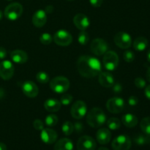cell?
<instances>
[{
    "mask_svg": "<svg viewBox=\"0 0 150 150\" xmlns=\"http://www.w3.org/2000/svg\"><path fill=\"white\" fill-rule=\"evenodd\" d=\"M114 43L122 49H127L132 45V38L128 33L125 32H119L114 38Z\"/></svg>",
    "mask_w": 150,
    "mask_h": 150,
    "instance_id": "9c48e42d",
    "label": "cell"
},
{
    "mask_svg": "<svg viewBox=\"0 0 150 150\" xmlns=\"http://www.w3.org/2000/svg\"><path fill=\"white\" fill-rule=\"evenodd\" d=\"M144 94H145V96L146 97V98L150 100V85L146 86V88H145Z\"/></svg>",
    "mask_w": 150,
    "mask_h": 150,
    "instance_id": "7bdbcfd3",
    "label": "cell"
},
{
    "mask_svg": "<svg viewBox=\"0 0 150 150\" xmlns=\"http://www.w3.org/2000/svg\"><path fill=\"white\" fill-rule=\"evenodd\" d=\"M53 39L55 43L59 46H68L73 41V37L67 30L60 29L54 34Z\"/></svg>",
    "mask_w": 150,
    "mask_h": 150,
    "instance_id": "52a82bcc",
    "label": "cell"
},
{
    "mask_svg": "<svg viewBox=\"0 0 150 150\" xmlns=\"http://www.w3.org/2000/svg\"><path fill=\"white\" fill-rule=\"evenodd\" d=\"M148 40L144 37H139L133 42V48L137 51H144L148 46Z\"/></svg>",
    "mask_w": 150,
    "mask_h": 150,
    "instance_id": "cb8c5ba5",
    "label": "cell"
},
{
    "mask_svg": "<svg viewBox=\"0 0 150 150\" xmlns=\"http://www.w3.org/2000/svg\"><path fill=\"white\" fill-rule=\"evenodd\" d=\"M33 127L37 130H42L44 128V122L40 120H35L33 122Z\"/></svg>",
    "mask_w": 150,
    "mask_h": 150,
    "instance_id": "d590c367",
    "label": "cell"
},
{
    "mask_svg": "<svg viewBox=\"0 0 150 150\" xmlns=\"http://www.w3.org/2000/svg\"><path fill=\"white\" fill-rule=\"evenodd\" d=\"M54 40L53 39V37L50 35L48 32H45V33H42V35L40 36V41L42 44L43 45H49L50 43L52 42V41Z\"/></svg>",
    "mask_w": 150,
    "mask_h": 150,
    "instance_id": "1f68e13d",
    "label": "cell"
},
{
    "mask_svg": "<svg viewBox=\"0 0 150 150\" xmlns=\"http://www.w3.org/2000/svg\"><path fill=\"white\" fill-rule=\"evenodd\" d=\"M70 81L64 76H57L50 81V88L55 93L62 94L70 88Z\"/></svg>",
    "mask_w": 150,
    "mask_h": 150,
    "instance_id": "3957f363",
    "label": "cell"
},
{
    "mask_svg": "<svg viewBox=\"0 0 150 150\" xmlns=\"http://www.w3.org/2000/svg\"><path fill=\"white\" fill-rule=\"evenodd\" d=\"M131 144V139L128 136L120 135L113 140L111 146L114 150H129Z\"/></svg>",
    "mask_w": 150,
    "mask_h": 150,
    "instance_id": "ba28073f",
    "label": "cell"
},
{
    "mask_svg": "<svg viewBox=\"0 0 150 150\" xmlns=\"http://www.w3.org/2000/svg\"><path fill=\"white\" fill-rule=\"evenodd\" d=\"M119 57L116 52L113 51H108L103 54V67L108 71H113L117 67L119 64Z\"/></svg>",
    "mask_w": 150,
    "mask_h": 150,
    "instance_id": "277c9868",
    "label": "cell"
},
{
    "mask_svg": "<svg viewBox=\"0 0 150 150\" xmlns=\"http://www.w3.org/2000/svg\"><path fill=\"white\" fill-rule=\"evenodd\" d=\"M73 96L71 95H70V94H64V95L62 96L60 103L63 105H68L73 102Z\"/></svg>",
    "mask_w": 150,
    "mask_h": 150,
    "instance_id": "836d02e7",
    "label": "cell"
},
{
    "mask_svg": "<svg viewBox=\"0 0 150 150\" xmlns=\"http://www.w3.org/2000/svg\"><path fill=\"white\" fill-rule=\"evenodd\" d=\"M98 150H109V149L106 147H100L99 149H98Z\"/></svg>",
    "mask_w": 150,
    "mask_h": 150,
    "instance_id": "c3c4849f",
    "label": "cell"
},
{
    "mask_svg": "<svg viewBox=\"0 0 150 150\" xmlns=\"http://www.w3.org/2000/svg\"><path fill=\"white\" fill-rule=\"evenodd\" d=\"M90 4L94 7H100L102 5L103 0H89Z\"/></svg>",
    "mask_w": 150,
    "mask_h": 150,
    "instance_id": "f35d334b",
    "label": "cell"
},
{
    "mask_svg": "<svg viewBox=\"0 0 150 150\" xmlns=\"http://www.w3.org/2000/svg\"><path fill=\"white\" fill-rule=\"evenodd\" d=\"M122 122L127 127H134L137 125L139 120L136 116L132 114H126L122 117Z\"/></svg>",
    "mask_w": 150,
    "mask_h": 150,
    "instance_id": "603a6c76",
    "label": "cell"
},
{
    "mask_svg": "<svg viewBox=\"0 0 150 150\" xmlns=\"http://www.w3.org/2000/svg\"><path fill=\"white\" fill-rule=\"evenodd\" d=\"M107 126L110 130H118L121 126V121L116 117H111L107 120Z\"/></svg>",
    "mask_w": 150,
    "mask_h": 150,
    "instance_id": "484cf974",
    "label": "cell"
},
{
    "mask_svg": "<svg viewBox=\"0 0 150 150\" xmlns=\"http://www.w3.org/2000/svg\"><path fill=\"white\" fill-rule=\"evenodd\" d=\"M146 58H147V61L150 63V49L147 51V54H146Z\"/></svg>",
    "mask_w": 150,
    "mask_h": 150,
    "instance_id": "7dc6e473",
    "label": "cell"
},
{
    "mask_svg": "<svg viewBox=\"0 0 150 150\" xmlns=\"http://www.w3.org/2000/svg\"><path fill=\"white\" fill-rule=\"evenodd\" d=\"M73 23L81 31H85L90 25L89 19L83 13H78L73 18Z\"/></svg>",
    "mask_w": 150,
    "mask_h": 150,
    "instance_id": "9a60e30c",
    "label": "cell"
},
{
    "mask_svg": "<svg viewBox=\"0 0 150 150\" xmlns=\"http://www.w3.org/2000/svg\"><path fill=\"white\" fill-rule=\"evenodd\" d=\"M61 106L60 101L54 98H49L44 102V108L48 112H57L60 110Z\"/></svg>",
    "mask_w": 150,
    "mask_h": 150,
    "instance_id": "44dd1931",
    "label": "cell"
},
{
    "mask_svg": "<svg viewBox=\"0 0 150 150\" xmlns=\"http://www.w3.org/2000/svg\"><path fill=\"white\" fill-rule=\"evenodd\" d=\"M15 67L13 63L9 60H4L0 63V77L3 80L8 81L14 75Z\"/></svg>",
    "mask_w": 150,
    "mask_h": 150,
    "instance_id": "7c38bea8",
    "label": "cell"
},
{
    "mask_svg": "<svg viewBox=\"0 0 150 150\" xmlns=\"http://www.w3.org/2000/svg\"><path fill=\"white\" fill-rule=\"evenodd\" d=\"M23 13V7L20 3L13 2L6 7L4 10V16L10 21L17 20Z\"/></svg>",
    "mask_w": 150,
    "mask_h": 150,
    "instance_id": "5b68a950",
    "label": "cell"
},
{
    "mask_svg": "<svg viewBox=\"0 0 150 150\" xmlns=\"http://www.w3.org/2000/svg\"><path fill=\"white\" fill-rule=\"evenodd\" d=\"M36 79L38 82L41 83H46L49 82L50 78L47 73L43 71L38 72L36 75Z\"/></svg>",
    "mask_w": 150,
    "mask_h": 150,
    "instance_id": "4dcf8cb0",
    "label": "cell"
},
{
    "mask_svg": "<svg viewBox=\"0 0 150 150\" xmlns=\"http://www.w3.org/2000/svg\"><path fill=\"white\" fill-rule=\"evenodd\" d=\"M149 136H144L142 134H138L136 136H135L134 137V142L137 145L139 146H142V145H144L146 144H148L150 142V139Z\"/></svg>",
    "mask_w": 150,
    "mask_h": 150,
    "instance_id": "83f0119b",
    "label": "cell"
},
{
    "mask_svg": "<svg viewBox=\"0 0 150 150\" xmlns=\"http://www.w3.org/2000/svg\"><path fill=\"white\" fill-rule=\"evenodd\" d=\"M67 1H74V0H67Z\"/></svg>",
    "mask_w": 150,
    "mask_h": 150,
    "instance_id": "f907efd6",
    "label": "cell"
},
{
    "mask_svg": "<svg viewBox=\"0 0 150 150\" xmlns=\"http://www.w3.org/2000/svg\"><path fill=\"white\" fill-rule=\"evenodd\" d=\"M54 150H73V144L70 139L63 138L56 142Z\"/></svg>",
    "mask_w": 150,
    "mask_h": 150,
    "instance_id": "7402d4cb",
    "label": "cell"
},
{
    "mask_svg": "<svg viewBox=\"0 0 150 150\" xmlns=\"http://www.w3.org/2000/svg\"><path fill=\"white\" fill-rule=\"evenodd\" d=\"M96 139L100 144H107L111 139V133L107 128H100L96 133Z\"/></svg>",
    "mask_w": 150,
    "mask_h": 150,
    "instance_id": "ffe728a7",
    "label": "cell"
},
{
    "mask_svg": "<svg viewBox=\"0 0 150 150\" xmlns=\"http://www.w3.org/2000/svg\"><path fill=\"white\" fill-rule=\"evenodd\" d=\"M53 11H54V7H53L52 5L46 6L45 10V12L46 13V14L47 13H48V14H51V13H53Z\"/></svg>",
    "mask_w": 150,
    "mask_h": 150,
    "instance_id": "b9f144b4",
    "label": "cell"
},
{
    "mask_svg": "<svg viewBox=\"0 0 150 150\" xmlns=\"http://www.w3.org/2000/svg\"><path fill=\"white\" fill-rule=\"evenodd\" d=\"M123 59H124L125 61L127 62H132L134 61L135 59L134 53L132 51H130V50H127V51H125L124 54H123Z\"/></svg>",
    "mask_w": 150,
    "mask_h": 150,
    "instance_id": "d6a6232c",
    "label": "cell"
},
{
    "mask_svg": "<svg viewBox=\"0 0 150 150\" xmlns=\"http://www.w3.org/2000/svg\"><path fill=\"white\" fill-rule=\"evenodd\" d=\"M74 125V130H76L77 133H81L83 130V124L79 122H76L75 124H73Z\"/></svg>",
    "mask_w": 150,
    "mask_h": 150,
    "instance_id": "74e56055",
    "label": "cell"
},
{
    "mask_svg": "<svg viewBox=\"0 0 150 150\" xmlns=\"http://www.w3.org/2000/svg\"><path fill=\"white\" fill-rule=\"evenodd\" d=\"M58 135L57 132L51 128H43L41 130V140L47 144H52L57 141Z\"/></svg>",
    "mask_w": 150,
    "mask_h": 150,
    "instance_id": "2e32d148",
    "label": "cell"
},
{
    "mask_svg": "<svg viewBox=\"0 0 150 150\" xmlns=\"http://www.w3.org/2000/svg\"><path fill=\"white\" fill-rule=\"evenodd\" d=\"M32 23L38 28L42 27L46 23L47 16L46 13L43 10H38L33 14L32 19Z\"/></svg>",
    "mask_w": 150,
    "mask_h": 150,
    "instance_id": "e0dca14e",
    "label": "cell"
},
{
    "mask_svg": "<svg viewBox=\"0 0 150 150\" xmlns=\"http://www.w3.org/2000/svg\"><path fill=\"white\" fill-rule=\"evenodd\" d=\"M2 18H3V13L1 12V10H0V21L2 19Z\"/></svg>",
    "mask_w": 150,
    "mask_h": 150,
    "instance_id": "681fc988",
    "label": "cell"
},
{
    "mask_svg": "<svg viewBox=\"0 0 150 150\" xmlns=\"http://www.w3.org/2000/svg\"><path fill=\"white\" fill-rule=\"evenodd\" d=\"M87 112V105L85 102L78 100L73 104L70 109V114L73 118L76 120H81L86 116Z\"/></svg>",
    "mask_w": 150,
    "mask_h": 150,
    "instance_id": "30bf717a",
    "label": "cell"
},
{
    "mask_svg": "<svg viewBox=\"0 0 150 150\" xmlns=\"http://www.w3.org/2000/svg\"><path fill=\"white\" fill-rule=\"evenodd\" d=\"M146 80L150 83V67L147 69V71H146Z\"/></svg>",
    "mask_w": 150,
    "mask_h": 150,
    "instance_id": "ee69618b",
    "label": "cell"
},
{
    "mask_svg": "<svg viewBox=\"0 0 150 150\" xmlns=\"http://www.w3.org/2000/svg\"><path fill=\"white\" fill-rule=\"evenodd\" d=\"M86 122L90 127L98 128L105 124L106 116L101 108L95 107L86 114Z\"/></svg>",
    "mask_w": 150,
    "mask_h": 150,
    "instance_id": "7a4b0ae2",
    "label": "cell"
},
{
    "mask_svg": "<svg viewBox=\"0 0 150 150\" xmlns=\"http://www.w3.org/2000/svg\"><path fill=\"white\" fill-rule=\"evenodd\" d=\"M7 57V51L4 47L0 46V59H4Z\"/></svg>",
    "mask_w": 150,
    "mask_h": 150,
    "instance_id": "60d3db41",
    "label": "cell"
},
{
    "mask_svg": "<svg viewBox=\"0 0 150 150\" xmlns=\"http://www.w3.org/2000/svg\"><path fill=\"white\" fill-rule=\"evenodd\" d=\"M58 117L55 114H49L45 118V123L48 127H54L58 122Z\"/></svg>",
    "mask_w": 150,
    "mask_h": 150,
    "instance_id": "f1b7e54d",
    "label": "cell"
},
{
    "mask_svg": "<svg viewBox=\"0 0 150 150\" xmlns=\"http://www.w3.org/2000/svg\"><path fill=\"white\" fill-rule=\"evenodd\" d=\"M10 57L13 62L16 64H24L28 60V54L23 50H14L10 54Z\"/></svg>",
    "mask_w": 150,
    "mask_h": 150,
    "instance_id": "d6986e66",
    "label": "cell"
},
{
    "mask_svg": "<svg viewBox=\"0 0 150 150\" xmlns=\"http://www.w3.org/2000/svg\"><path fill=\"white\" fill-rule=\"evenodd\" d=\"M62 130L65 136H70L74 131V125L70 121H65L62 126Z\"/></svg>",
    "mask_w": 150,
    "mask_h": 150,
    "instance_id": "4316f807",
    "label": "cell"
},
{
    "mask_svg": "<svg viewBox=\"0 0 150 150\" xmlns=\"http://www.w3.org/2000/svg\"><path fill=\"white\" fill-rule=\"evenodd\" d=\"M98 81L100 84L105 88L112 87L114 84V78L108 72H100L98 75Z\"/></svg>",
    "mask_w": 150,
    "mask_h": 150,
    "instance_id": "ac0fdd59",
    "label": "cell"
},
{
    "mask_svg": "<svg viewBox=\"0 0 150 150\" xmlns=\"http://www.w3.org/2000/svg\"><path fill=\"white\" fill-rule=\"evenodd\" d=\"M89 36L86 31H81L78 36V42L82 45H85L89 42Z\"/></svg>",
    "mask_w": 150,
    "mask_h": 150,
    "instance_id": "f546056e",
    "label": "cell"
},
{
    "mask_svg": "<svg viewBox=\"0 0 150 150\" xmlns=\"http://www.w3.org/2000/svg\"><path fill=\"white\" fill-rule=\"evenodd\" d=\"M4 90H3V89H1V88H0V99H1V98L4 97Z\"/></svg>",
    "mask_w": 150,
    "mask_h": 150,
    "instance_id": "bcb514c9",
    "label": "cell"
},
{
    "mask_svg": "<svg viewBox=\"0 0 150 150\" xmlns=\"http://www.w3.org/2000/svg\"><path fill=\"white\" fill-rule=\"evenodd\" d=\"M96 147V142L89 136H81L77 142L78 150H95Z\"/></svg>",
    "mask_w": 150,
    "mask_h": 150,
    "instance_id": "4fadbf2b",
    "label": "cell"
},
{
    "mask_svg": "<svg viewBox=\"0 0 150 150\" xmlns=\"http://www.w3.org/2000/svg\"><path fill=\"white\" fill-rule=\"evenodd\" d=\"M140 127L146 136H150V117H145L141 121Z\"/></svg>",
    "mask_w": 150,
    "mask_h": 150,
    "instance_id": "d4e9b609",
    "label": "cell"
},
{
    "mask_svg": "<svg viewBox=\"0 0 150 150\" xmlns=\"http://www.w3.org/2000/svg\"><path fill=\"white\" fill-rule=\"evenodd\" d=\"M125 106V103L122 98L114 97L110 98L106 103V108L110 113L120 114L122 112Z\"/></svg>",
    "mask_w": 150,
    "mask_h": 150,
    "instance_id": "8992f818",
    "label": "cell"
},
{
    "mask_svg": "<svg viewBox=\"0 0 150 150\" xmlns=\"http://www.w3.org/2000/svg\"><path fill=\"white\" fill-rule=\"evenodd\" d=\"M77 69L81 76L91 79L98 76L102 70L101 63L95 57L81 56L77 61Z\"/></svg>",
    "mask_w": 150,
    "mask_h": 150,
    "instance_id": "6da1fadb",
    "label": "cell"
},
{
    "mask_svg": "<svg viewBox=\"0 0 150 150\" xmlns=\"http://www.w3.org/2000/svg\"><path fill=\"white\" fill-rule=\"evenodd\" d=\"M90 50L95 55L102 56L108 51V45L103 39L95 38L91 43Z\"/></svg>",
    "mask_w": 150,
    "mask_h": 150,
    "instance_id": "8fae6325",
    "label": "cell"
},
{
    "mask_svg": "<svg viewBox=\"0 0 150 150\" xmlns=\"http://www.w3.org/2000/svg\"><path fill=\"white\" fill-rule=\"evenodd\" d=\"M139 103V99L136 96H130L128 98V104L131 106H135Z\"/></svg>",
    "mask_w": 150,
    "mask_h": 150,
    "instance_id": "8d00e7d4",
    "label": "cell"
},
{
    "mask_svg": "<svg viewBox=\"0 0 150 150\" xmlns=\"http://www.w3.org/2000/svg\"><path fill=\"white\" fill-rule=\"evenodd\" d=\"M112 87L113 91H114V93H120V92L122 90V85L119 83H114V84L113 85Z\"/></svg>",
    "mask_w": 150,
    "mask_h": 150,
    "instance_id": "ab89813d",
    "label": "cell"
},
{
    "mask_svg": "<svg viewBox=\"0 0 150 150\" xmlns=\"http://www.w3.org/2000/svg\"><path fill=\"white\" fill-rule=\"evenodd\" d=\"M21 89L23 93L28 98H36L39 94L38 86H37L36 83L30 80L26 81L22 83Z\"/></svg>",
    "mask_w": 150,
    "mask_h": 150,
    "instance_id": "5bb4252c",
    "label": "cell"
},
{
    "mask_svg": "<svg viewBox=\"0 0 150 150\" xmlns=\"http://www.w3.org/2000/svg\"><path fill=\"white\" fill-rule=\"evenodd\" d=\"M134 83L135 85H136V87L139 88V89H143V88H144L146 85V81L140 77L136 78V79H135Z\"/></svg>",
    "mask_w": 150,
    "mask_h": 150,
    "instance_id": "e575fe53",
    "label": "cell"
},
{
    "mask_svg": "<svg viewBox=\"0 0 150 150\" xmlns=\"http://www.w3.org/2000/svg\"><path fill=\"white\" fill-rule=\"evenodd\" d=\"M0 150H7V146L2 142H0Z\"/></svg>",
    "mask_w": 150,
    "mask_h": 150,
    "instance_id": "f6af8a7d",
    "label": "cell"
},
{
    "mask_svg": "<svg viewBox=\"0 0 150 150\" xmlns=\"http://www.w3.org/2000/svg\"><path fill=\"white\" fill-rule=\"evenodd\" d=\"M7 1H13V0H7Z\"/></svg>",
    "mask_w": 150,
    "mask_h": 150,
    "instance_id": "816d5d0a",
    "label": "cell"
}]
</instances>
